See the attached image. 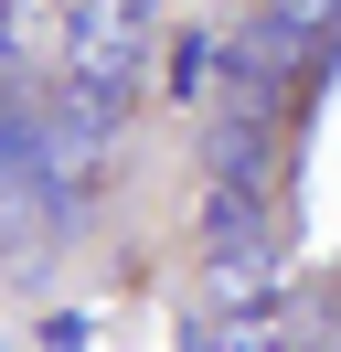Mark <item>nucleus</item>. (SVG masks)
<instances>
[{
  "label": "nucleus",
  "mask_w": 341,
  "mask_h": 352,
  "mask_svg": "<svg viewBox=\"0 0 341 352\" xmlns=\"http://www.w3.org/2000/svg\"><path fill=\"white\" fill-rule=\"evenodd\" d=\"M256 235H267V224H256V192H224V182H213V203H203V245L224 256V245H256Z\"/></svg>",
  "instance_id": "obj_5"
},
{
  "label": "nucleus",
  "mask_w": 341,
  "mask_h": 352,
  "mask_svg": "<svg viewBox=\"0 0 341 352\" xmlns=\"http://www.w3.org/2000/svg\"><path fill=\"white\" fill-rule=\"evenodd\" d=\"M139 43H149V11L139 0H75V22H64V65H75L85 96H118L139 86Z\"/></svg>",
  "instance_id": "obj_1"
},
{
  "label": "nucleus",
  "mask_w": 341,
  "mask_h": 352,
  "mask_svg": "<svg viewBox=\"0 0 341 352\" xmlns=\"http://www.w3.org/2000/svg\"><path fill=\"white\" fill-rule=\"evenodd\" d=\"M85 342H96V331H85L75 309H64V320H43V352H85Z\"/></svg>",
  "instance_id": "obj_7"
},
{
  "label": "nucleus",
  "mask_w": 341,
  "mask_h": 352,
  "mask_svg": "<svg viewBox=\"0 0 341 352\" xmlns=\"http://www.w3.org/2000/svg\"><path fill=\"white\" fill-rule=\"evenodd\" d=\"M0 352H11V342H0Z\"/></svg>",
  "instance_id": "obj_10"
},
{
  "label": "nucleus",
  "mask_w": 341,
  "mask_h": 352,
  "mask_svg": "<svg viewBox=\"0 0 341 352\" xmlns=\"http://www.w3.org/2000/svg\"><path fill=\"white\" fill-rule=\"evenodd\" d=\"M0 86H11V22H0Z\"/></svg>",
  "instance_id": "obj_8"
},
{
  "label": "nucleus",
  "mask_w": 341,
  "mask_h": 352,
  "mask_svg": "<svg viewBox=\"0 0 341 352\" xmlns=\"http://www.w3.org/2000/svg\"><path fill=\"white\" fill-rule=\"evenodd\" d=\"M267 288H277L267 235H256V245H224V256H213V299H224V309H267Z\"/></svg>",
  "instance_id": "obj_3"
},
{
  "label": "nucleus",
  "mask_w": 341,
  "mask_h": 352,
  "mask_svg": "<svg viewBox=\"0 0 341 352\" xmlns=\"http://www.w3.org/2000/svg\"><path fill=\"white\" fill-rule=\"evenodd\" d=\"M182 352H267V331H192Z\"/></svg>",
  "instance_id": "obj_6"
},
{
  "label": "nucleus",
  "mask_w": 341,
  "mask_h": 352,
  "mask_svg": "<svg viewBox=\"0 0 341 352\" xmlns=\"http://www.w3.org/2000/svg\"><path fill=\"white\" fill-rule=\"evenodd\" d=\"M331 11H341V0H267V22H256V43H267V54H298V43H309L320 22H331Z\"/></svg>",
  "instance_id": "obj_4"
},
{
  "label": "nucleus",
  "mask_w": 341,
  "mask_h": 352,
  "mask_svg": "<svg viewBox=\"0 0 341 352\" xmlns=\"http://www.w3.org/2000/svg\"><path fill=\"white\" fill-rule=\"evenodd\" d=\"M203 160H213V182H224V192H267V129H256V107L224 118V129L203 139Z\"/></svg>",
  "instance_id": "obj_2"
},
{
  "label": "nucleus",
  "mask_w": 341,
  "mask_h": 352,
  "mask_svg": "<svg viewBox=\"0 0 341 352\" xmlns=\"http://www.w3.org/2000/svg\"><path fill=\"white\" fill-rule=\"evenodd\" d=\"M0 171H11V150H0Z\"/></svg>",
  "instance_id": "obj_9"
}]
</instances>
